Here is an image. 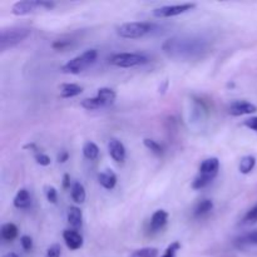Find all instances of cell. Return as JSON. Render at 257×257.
<instances>
[{"label": "cell", "mask_w": 257, "mask_h": 257, "mask_svg": "<svg viewBox=\"0 0 257 257\" xmlns=\"http://www.w3.org/2000/svg\"><path fill=\"white\" fill-rule=\"evenodd\" d=\"M55 8L54 2L48 0H23L17 2L12 7V14L17 17H24V15L35 14V13L49 12Z\"/></svg>", "instance_id": "obj_5"}, {"label": "cell", "mask_w": 257, "mask_h": 257, "mask_svg": "<svg viewBox=\"0 0 257 257\" xmlns=\"http://www.w3.org/2000/svg\"><path fill=\"white\" fill-rule=\"evenodd\" d=\"M68 158H69V153H68V151L62 150L59 153H58L57 161L59 163H65L68 161Z\"/></svg>", "instance_id": "obj_34"}, {"label": "cell", "mask_w": 257, "mask_h": 257, "mask_svg": "<svg viewBox=\"0 0 257 257\" xmlns=\"http://www.w3.org/2000/svg\"><path fill=\"white\" fill-rule=\"evenodd\" d=\"M212 210H213L212 200L205 198V200L200 201V202L196 205L195 210H193V216H195V217H202V216L210 213Z\"/></svg>", "instance_id": "obj_20"}, {"label": "cell", "mask_w": 257, "mask_h": 257, "mask_svg": "<svg viewBox=\"0 0 257 257\" xmlns=\"http://www.w3.org/2000/svg\"><path fill=\"white\" fill-rule=\"evenodd\" d=\"M70 45L69 40H55L52 44V47L54 48L55 50H64L65 48H68Z\"/></svg>", "instance_id": "obj_32"}, {"label": "cell", "mask_w": 257, "mask_h": 257, "mask_svg": "<svg viewBox=\"0 0 257 257\" xmlns=\"http://www.w3.org/2000/svg\"><path fill=\"white\" fill-rule=\"evenodd\" d=\"M63 240L69 250H79L83 246V236L77 230H64L63 231Z\"/></svg>", "instance_id": "obj_12"}, {"label": "cell", "mask_w": 257, "mask_h": 257, "mask_svg": "<svg viewBox=\"0 0 257 257\" xmlns=\"http://www.w3.org/2000/svg\"><path fill=\"white\" fill-rule=\"evenodd\" d=\"M83 156H84L87 160H90V161H94L97 160L98 156H99V148H98V146L95 145L94 142H90V141H88V142H85L84 145H83Z\"/></svg>", "instance_id": "obj_22"}, {"label": "cell", "mask_w": 257, "mask_h": 257, "mask_svg": "<svg viewBox=\"0 0 257 257\" xmlns=\"http://www.w3.org/2000/svg\"><path fill=\"white\" fill-rule=\"evenodd\" d=\"M70 195H72L73 201L75 203H83L87 198V193H85L84 186L82 185L78 181H74L72 185V188H70Z\"/></svg>", "instance_id": "obj_18"}, {"label": "cell", "mask_w": 257, "mask_h": 257, "mask_svg": "<svg viewBox=\"0 0 257 257\" xmlns=\"http://www.w3.org/2000/svg\"><path fill=\"white\" fill-rule=\"evenodd\" d=\"M14 206L19 210H25V208H29L32 205V196H30L29 191L27 188H20L19 191L15 195L14 201H13Z\"/></svg>", "instance_id": "obj_15"}, {"label": "cell", "mask_w": 257, "mask_h": 257, "mask_svg": "<svg viewBox=\"0 0 257 257\" xmlns=\"http://www.w3.org/2000/svg\"><path fill=\"white\" fill-rule=\"evenodd\" d=\"M98 52L95 49H87L82 54L77 55L73 59L68 60L65 64L62 65L60 70L65 74H79L84 69L93 64L97 60Z\"/></svg>", "instance_id": "obj_3"}, {"label": "cell", "mask_w": 257, "mask_h": 257, "mask_svg": "<svg viewBox=\"0 0 257 257\" xmlns=\"http://www.w3.org/2000/svg\"><path fill=\"white\" fill-rule=\"evenodd\" d=\"M256 166V158L253 156H243L240 161V165H238V171H240L242 175H248L253 171Z\"/></svg>", "instance_id": "obj_21"}, {"label": "cell", "mask_w": 257, "mask_h": 257, "mask_svg": "<svg viewBox=\"0 0 257 257\" xmlns=\"http://www.w3.org/2000/svg\"><path fill=\"white\" fill-rule=\"evenodd\" d=\"M243 124H245L247 128H250L251 131H255V132H257V117L248 118V119H246L245 122H243Z\"/></svg>", "instance_id": "obj_33"}, {"label": "cell", "mask_w": 257, "mask_h": 257, "mask_svg": "<svg viewBox=\"0 0 257 257\" xmlns=\"http://www.w3.org/2000/svg\"><path fill=\"white\" fill-rule=\"evenodd\" d=\"M108 152H109V156L113 158V161H115L117 163H123L125 161V156H127L125 147L117 138H110L109 140Z\"/></svg>", "instance_id": "obj_11"}, {"label": "cell", "mask_w": 257, "mask_h": 257, "mask_svg": "<svg viewBox=\"0 0 257 257\" xmlns=\"http://www.w3.org/2000/svg\"><path fill=\"white\" fill-rule=\"evenodd\" d=\"M44 190L47 200L49 201L50 203H53V205H55V203L58 202V191L55 190V187H53V186H47Z\"/></svg>", "instance_id": "obj_28"}, {"label": "cell", "mask_w": 257, "mask_h": 257, "mask_svg": "<svg viewBox=\"0 0 257 257\" xmlns=\"http://www.w3.org/2000/svg\"><path fill=\"white\" fill-rule=\"evenodd\" d=\"M0 233H2V238L5 241H13L18 237V233H19V230H18L17 225L12 222L4 223L0 228Z\"/></svg>", "instance_id": "obj_19"}, {"label": "cell", "mask_w": 257, "mask_h": 257, "mask_svg": "<svg viewBox=\"0 0 257 257\" xmlns=\"http://www.w3.org/2000/svg\"><path fill=\"white\" fill-rule=\"evenodd\" d=\"M236 243H237L240 247H242V246L257 245V230L252 231V232H248V233H245V235L240 236V237L236 240Z\"/></svg>", "instance_id": "obj_23"}, {"label": "cell", "mask_w": 257, "mask_h": 257, "mask_svg": "<svg viewBox=\"0 0 257 257\" xmlns=\"http://www.w3.org/2000/svg\"><path fill=\"white\" fill-rule=\"evenodd\" d=\"M162 49L173 59H193L207 52V43L201 38L176 37L166 40Z\"/></svg>", "instance_id": "obj_1"}, {"label": "cell", "mask_w": 257, "mask_h": 257, "mask_svg": "<svg viewBox=\"0 0 257 257\" xmlns=\"http://www.w3.org/2000/svg\"><path fill=\"white\" fill-rule=\"evenodd\" d=\"M72 181H70V176L68 175V173H65L64 176H63V188L64 190H68V188H72Z\"/></svg>", "instance_id": "obj_35"}, {"label": "cell", "mask_w": 257, "mask_h": 257, "mask_svg": "<svg viewBox=\"0 0 257 257\" xmlns=\"http://www.w3.org/2000/svg\"><path fill=\"white\" fill-rule=\"evenodd\" d=\"M35 161H37L38 165L43 166V167H47V166L50 165V162H52V160H50V157L48 155H45V153L43 152H39L37 153V155L34 156Z\"/></svg>", "instance_id": "obj_29"}, {"label": "cell", "mask_w": 257, "mask_h": 257, "mask_svg": "<svg viewBox=\"0 0 257 257\" xmlns=\"http://www.w3.org/2000/svg\"><path fill=\"white\" fill-rule=\"evenodd\" d=\"M117 175L112 170H104L98 175V182L105 190H113L117 186Z\"/></svg>", "instance_id": "obj_14"}, {"label": "cell", "mask_w": 257, "mask_h": 257, "mask_svg": "<svg viewBox=\"0 0 257 257\" xmlns=\"http://www.w3.org/2000/svg\"><path fill=\"white\" fill-rule=\"evenodd\" d=\"M60 253H62V248L58 243H54L47 250V257H60Z\"/></svg>", "instance_id": "obj_31"}, {"label": "cell", "mask_w": 257, "mask_h": 257, "mask_svg": "<svg viewBox=\"0 0 257 257\" xmlns=\"http://www.w3.org/2000/svg\"><path fill=\"white\" fill-rule=\"evenodd\" d=\"M109 63L118 68H132L148 63V58L141 53H117L109 58Z\"/></svg>", "instance_id": "obj_7"}, {"label": "cell", "mask_w": 257, "mask_h": 257, "mask_svg": "<svg viewBox=\"0 0 257 257\" xmlns=\"http://www.w3.org/2000/svg\"><path fill=\"white\" fill-rule=\"evenodd\" d=\"M196 8V3H185V4L177 5H163V7L156 8L152 10V14L155 18L163 19V18H173L178 17L181 14L191 12Z\"/></svg>", "instance_id": "obj_8"}, {"label": "cell", "mask_w": 257, "mask_h": 257, "mask_svg": "<svg viewBox=\"0 0 257 257\" xmlns=\"http://www.w3.org/2000/svg\"><path fill=\"white\" fill-rule=\"evenodd\" d=\"M83 87L77 83H63L59 85V93L62 98H74L82 94Z\"/></svg>", "instance_id": "obj_16"}, {"label": "cell", "mask_w": 257, "mask_h": 257, "mask_svg": "<svg viewBox=\"0 0 257 257\" xmlns=\"http://www.w3.org/2000/svg\"><path fill=\"white\" fill-rule=\"evenodd\" d=\"M158 248L156 247H142L135 250L131 253V257H157Z\"/></svg>", "instance_id": "obj_25"}, {"label": "cell", "mask_w": 257, "mask_h": 257, "mask_svg": "<svg viewBox=\"0 0 257 257\" xmlns=\"http://www.w3.org/2000/svg\"><path fill=\"white\" fill-rule=\"evenodd\" d=\"M168 215L167 211L165 210H157L155 213L152 215L150 221V228L153 231V232H158V231L162 230L168 222Z\"/></svg>", "instance_id": "obj_13"}, {"label": "cell", "mask_w": 257, "mask_h": 257, "mask_svg": "<svg viewBox=\"0 0 257 257\" xmlns=\"http://www.w3.org/2000/svg\"><path fill=\"white\" fill-rule=\"evenodd\" d=\"M3 257H19V255H17L15 252H9V253H7V255H4Z\"/></svg>", "instance_id": "obj_36"}, {"label": "cell", "mask_w": 257, "mask_h": 257, "mask_svg": "<svg viewBox=\"0 0 257 257\" xmlns=\"http://www.w3.org/2000/svg\"><path fill=\"white\" fill-rule=\"evenodd\" d=\"M218 171H220V161H218V158L210 157L202 161V163L200 165V170H198V175L215 180L216 176L218 175Z\"/></svg>", "instance_id": "obj_10"}, {"label": "cell", "mask_w": 257, "mask_h": 257, "mask_svg": "<svg viewBox=\"0 0 257 257\" xmlns=\"http://www.w3.org/2000/svg\"><path fill=\"white\" fill-rule=\"evenodd\" d=\"M143 145H145V147L147 148V150H150L153 155L158 156V157L163 156V153H165V150H163L162 146H161L160 143L155 140H151V138H145V140H143Z\"/></svg>", "instance_id": "obj_24"}, {"label": "cell", "mask_w": 257, "mask_h": 257, "mask_svg": "<svg viewBox=\"0 0 257 257\" xmlns=\"http://www.w3.org/2000/svg\"><path fill=\"white\" fill-rule=\"evenodd\" d=\"M32 34V29L28 27H9L0 30V50L5 52L7 49L17 47L24 42Z\"/></svg>", "instance_id": "obj_2"}, {"label": "cell", "mask_w": 257, "mask_h": 257, "mask_svg": "<svg viewBox=\"0 0 257 257\" xmlns=\"http://www.w3.org/2000/svg\"><path fill=\"white\" fill-rule=\"evenodd\" d=\"M67 220H68V223H69L74 230L75 228L82 227L83 225L82 210H80L79 207H77V206H72V207H69V210H68V213H67Z\"/></svg>", "instance_id": "obj_17"}, {"label": "cell", "mask_w": 257, "mask_h": 257, "mask_svg": "<svg viewBox=\"0 0 257 257\" xmlns=\"http://www.w3.org/2000/svg\"><path fill=\"white\" fill-rule=\"evenodd\" d=\"M257 222V203L253 207H251L250 210L246 212V215L243 216L242 223H255Z\"/></svg>", "instance_id": "obj_26"}, {"label": "cell", "mask_w": 257, "mask_h": 257, "mask_svg": "<svg viewBox=\"0 0 257 257\" xmlns=\"http://www.w3.org/2000/svg\"><path fill=\"white\" fill-rule=\"evenodd\" d=\"M156 25L150 22L124 23L117 28V34L124 39H140L155 30Z\"/></svg>", "instance_id": "obj_6"}, {"label": "cell", "mask_w": 257, "mask_h": 257, "mask_svg": "<svg viewBox=\"0 0 257 257\" xmlns=\"http://www.w3.org/2000/svg\"><path fill=\"white\" fill-rule=\"evenodd\" d=\"M181 250V243L178 241H175V242L171 243L167 248H166L165 253H163L162 257H177V252Z\"/></svg>", "instance_id": "obj_27"}, {"label": "cell", "mask_w": 257, "mask_h": 257, "mask_svg": "<svg viewBox=\"0 0 257 257\" xmlns=\"http://www.w3.org/2000/svg\"><path fill=\"white\" fill-rule=\"evenodd\" d=\"M117 99V93L114 89L102 87L98 89L97 95L93 98H85L80 102V107L87 110H97L112 105Z\"/></svg>", "instance_id": "obj_4"}, {"label": "cell", "mask_w": 257, "mask_h": 257, "mask_svg": "<svg viewBox=\"0 0 257 257\" xmlns=\"http://www.w3.org/2000/svg\"><path fill=\"white\" fill-rule=\"evenodd\" d=\"M20 245H22L23 250L29 252V251H32L33 248V238L28 235L22 236V237H20Z\"/></svg>", "instance_id": "obj_30"}, {"label": "cell", "mask_w": 257, "mask_h": 257, "mask_svg": "<svg viewBox=\"0 0 257 257\" xmlns=\"http://www.w3.org/2000/svg\"><path fill=\"white\" fill-rule=\"evenodd\" d=\"M228 113L233 117H241V115H248L257 112V107L253 103L247 100H233L227 107Z\"/></svg>", "instance_id": "obj_9"}]
</instances>
